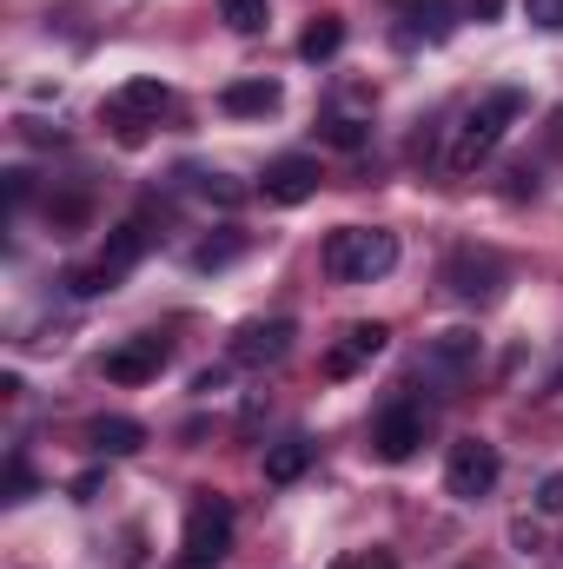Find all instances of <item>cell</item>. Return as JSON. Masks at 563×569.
Wrapping results in <instances>:
<instances>
[{"instance_id": "6da1fadb", "label": "cell", "mask_w": 563, "mask_h": 569, "mask_svg": "<svg viewBox=\"0 0 563 569\" xmlns=\"http://www.w3.org/2000/svg\"><path fill=\"white\" fill-rule=\"evenodd\" d=\"M517 113H524V93H517V87H491V93L464 113V127H457V140H451V172H477V166L504 146V133H511Z\"/></svg>"}, {"instance_id": "7a4b0ae2", "label": "cell", "mask_w": 563, "mask_h": 569, "mask_svg": "<svg viewBox=\"0 0 563 569\" xmlns=\"http://www.w3.org/2000/svg\"><path fill=\"white\" fill-rule=\"evenodd\" d=\"M392 266H398V239L378 232V226H338L325 239V272L338 284H372V279H385Z\"/></svg>"}, {"instance_id": "3957f363", "label": "cell", "mask_w": 563, "mask_h": 569, "mask_svg": "<svg viewBox=\"0 0 563 569\" xmlns=\"http://www.w3.org/2000/svg\"><path fill=\"white\" fill-rule=\"evenodd\" d=\"M497 470H504L497 443H484V437H457V443H451V463H444V490H451L457 503H477V497L497 490Z\"/></svg>"}, {"instance_id": "277c9868", "label": "cell", "mask_w": 563, "mask_h": 569, "mask_svg": "<svg viewBox=\"0 0 563 569\" xmlns=\"http://www.w3.org/2000/svg\"><path fill=\"white\" fill-rule=\"evenodd\" d=\"M226 550H233V503L213 497V490H199V497L186 503V557L226 563Z\"/></svg>"}, {"instance_id": "5b68a950", "label": "cell", "mask_w": 563, "mask_h": 569, "mask_svg": "<svg viewBox=\"0 0 563 569\" xmlns=\"http://www.w3.org/2000/svg\"><path fill=\"white\" fill-rule=\"evenodd\" d=\"M444 284H451V298H464V305H497V298H504V266H497L491 252H451Z\"/></svg>"}, {"instance_id": "8992f818", "label": "cell", "mask_w": 563, "mask_h": 569, "mask_svg": "<svg viewBox=\"0 0 563 569\" xmlns=\"http://www.w3.org/2000/svg\"><path fill=\"white\" fill-rule=\"evenodd\" d=\"M292 318H253V325H239L233 331V365H246V371H266V365H279L285 351H292Z\"/></svg>"}, {"instance_id": "52a82bcc", "label": "cell", "mask_w": 563, "mask_h": 569, "mask_svg": "<svg viewBox=\"0 0 563 569\" xmlns=\"http://www.w3.org/2000/svg\"><path fill=\"white\" fill-rule=\"evenodd\" d=\"M318 159H305V152H285L266 166V179H259V192H266V206H305L312 192H318Z\"/></svg>"}, {"instance_id": "ba28073f", "label": "cell", "mask_w": 563, "mask_h": 569, "mask_svg": "<svg viewBox=\"0 0 563 569\" xmlns=\"http://www.w3.org/2000/svg\"><path fill=\"white\" fill-rule=\"evenodd\" d=\"M166 358H172V351H166V338H127V345H113V351H107V365H100V371H107L113 385H152V378L166 371Z\"/></svg>"}, {"instance_id": "9c48e42d", "label": "cell", "mask_w": 563, "mask_h": 569, "mask_svg": "<svg viewBox=\"0 0 563 569\" xmlns=\"http://www.w3.org/2000/svg\"><path fill=\"white\" fill-rule=\"evenodd\" d=\"M418 443H424V411L418 405H392V411L372 425V450H378L385 463H405Z\"/></svg>"}, {"instance_id": "30bf717a", "label": "cell", "mask_w": 563, "mask_h": 569, "mask_svg": "<svg viewBox=\"0 0 563 569\" xmlns=\"http://www.w3.org/2000/svg\"><path fill=\"white\" fill-rule=\"evenodd\" d=\"M385 345H392V325H378V318L345 325V345H338V351H325V371H332V378H352V371H358V365H372Z\"/></svg>"}, {"instance_id": "8fae6325", "label": "cell", "mask_w": 563, "mask_h": 569, "mask_svg": "<svg viewBox=\"0 0 563 569\" xmlns=\"http://www.w3.org/2000/svg\"><path fill=\"white\" fill-rule=\"evenodd\" d=\"M166 100H172V93H166L159 80H127V87L107 100V120H120V127H127V140H134V133H140L134 120H152V113H166Z\"/></svg>"}, {"instance_id": "7c38bea8", "label": "cell", "mask_w": 563, "mask_h": 569, "mask_svg": "<svg viewBox=\"0 0 563 569\" xmlns=\"http://www.w3.org/2000/svg\"><path fill=\"white\" fill-rule=\"evenodd\" d=\"M146 246H152V232H146L140 219H127V226H113V232H107V246H100V259H93V266H100L107 279H127V272L146 259Z\"/></svg>"}, {"instance_id": "4fadbf2b", "label": "cell", "mask_w": 563, "mask_h": 569, "mask_svg": "<svg viewBox=\"0 0 563 569\" xmlns=\"http://www.w3.org/2000/svg\"><path fill=\"white\" fill-rule=\"evenodd\" d=\"M471 365H477V338H471V331H444V338L424 351V371H431V378H444V385H457Z\"/></svg>"}, {"instance_id": "5bb4252c", "label": "cell", "mask_w": 563, "mask_h": 569, "mask_svg": "<svg viewBox=\"0 0 563 569\" xmlns=\"http://www.w3.org/2000/svg\"><path fill=\"white\" fill-rule=\"evenodd\" d=\"M405 13V40H444L457 27V0H398Z\"/></svg>"}, {"instance_id": "9a60e30c", "label": "cell", "mask_w": 563, "mask_h": 569, "mask_svg": "<svg viewBox=\"0 0 563 569\" xmlns=\"http://www.w3.org/2000/svg\"><path fill=\"white\" fill-rule=\"evenodd\" d=\"M312 437H279V443H266V483H298L305 470H312Z\"/></svg>"}, {"instance_id": "2e32d148", "label": "cell", "mask_w": 563, "mask_h": 569, "mask_svg": "<svg viewBox=\"0 0 563 569\" xmlns=\"http://www.w3.org/2000/svg\"><path fill=\"white\" fill-rule=\"evenodd\" d=\"M87 443H93L100 457H134V450L146 443V425H140V418H93Z\"/></svg>"}, {"instance_id": "e0dca14e", "label": "cell", "mask_w": 563, "mask_h": 569, "mask_svg": "<svg viewBox=\"0 0 563 569\" xmlns=\"http://www.w3.org/2000/svg\"><path fill=\"white\" fill-rule=\"evenodd\" d=\"M279 100H285L279 80H233V87L219 93L226 113H279Z\"/></svg>"}, {"instance_id": "ac0fdd59", "label": "cell", "mask_w": 563, "mask_h": 569, "mask_svg": "<svg viewBox=\"0 0 563 569\" xmlns=\"http://www.w3.org/2000/svg\"><path fill=\"white\" fill-rule=\"evenodd\" d=\"M338 47H345V20H338V13H318V20L298 33V60H332Z\"/></svg>"}, {"instance_id": "d6986e66", "label": "cell", "mask_w": 563, "mask_h": 569, "mask_svg": "<svg viewBox=\"0 0 563 569\" xmlns=\"http://www.w3.org/2000/svg\"><path fill=\"white\" fill-rule=\"evenodd\" d=\"M219 20L233 33H259L266 27V0H219Z\"/></svg>"}, {"instance_id": "ffe728a7", "label": "cell", "mask_w": 563, "mask_h": 569, "mask_svg": "<svg viewBox=\"0 0 563 569\" xmlns=\"http://www.w3.org/2000/svg\"><path fill=\"white\" fill-rule=\"evenodd\" d=\"M199 199H213V206H246V186L226 179V172H199Z\"/></svg>"}, {"instance_id": "44dd1931", "label": "cell", "mask_w": 563, "mask_h": 569, "mask_svg": "<svg viewBox=\"0 0 563 569\" xmlns=\"http://www.w3.org/2000/svg\"><path fill=\"white\" fill-rule=\"evenodd\" d=\"M233 259H239V239H206V246L192 252L199 272H219V266H233Z\"/></svg>"}, {"instance_id": "7402d4cb", "label": "cell", "mask_w": 563, "mask_h": 569, "mask_svg": "<svg viewBox=\"0 0 563 569\" xmlns=\"http://www.w3.org/2000/svg\"><path fill=\"white\" fill-rule=\"evenodd\" d=\"M524 20L537 33H563V0H524Z\"/></svg>"}, {"instance_id": "603a6c76", "label": "cell", "mask_w": 563, "mask_h": 569, "mask_svg": "<svg viewBox=\"0 0 563 569\" xmlns=\"http://www.w3.org/2000/svg\"><path fill=\"white\" fill-rule=\"evenodd\" d=\"M67 284H73V298H100V291H113L120 279H107L100 266H80V272H67Z\"/></svg>"}, {"instance_id": "cb8c5ba5", "label": "cell", "mask_w": 563, "mask_h": 569, "mask_svg": "<svg viewBox=\"0 0 563 569\" xmlns=\"http://www.w3.org/2000/svg\"><path fill=\"white\" fill-rule=\"evenodd\" d=\"M33 497V470H27V457H13L7 463V503H27Z\"/></svg>"}, {"instance_id": "d4e9b609", "label": "cell", "mask_w": 563, "mask_h": 569, "mask_svg": "<svg viewBox=\"0 0 563 569\" xmlns=\"http://www.w3.org/2000/svg\"><path fill=\"white\" fill-rule=\"evenodd\" d=\"M537 510H544V517H563V470H551V477L537 483Z\"/></svg>"}, {"instance_id": "484cf974", "label": "cell", "mask_w": 563, "mask_h": 569, "mask_svg": "<svg viewBox=\"0 0 563 569\" xmlns=\"http://www.w3.org/2000/svg\"><path fill=\"white\" fill-rule=\"evenodd\" d=\"M47 212H53V226H87V199H80V192H73V199H53Z\"/></svg>"}, {"instance_id": "4316f807", "label": "cell", "mask_w": 563, "mask_h": 569, "mask_svg": "<svg viewBox=\"0 0 563 569\" xmlns=\"http://www.w3.org/2000/svg\"><path fill=\"white\" fill-rule=\"evenodd\" d=\"M325 140L352 152V146H365V127H358V120H332V127H325Z\"/></svg>"}, {"instance_id": "83f0119b", "label": "cell", "mask_w": 563, "mask_h": 569, "mask_svg": "<svg viewBox=\"0 0 563 569\" xmlns=\"http://www.w3.org/2000/svg\"><path fill=\"white\" fill-rule=\"evenodd\" d=\"M7 199L27 206V199H33V179H27V172H7Z\"/></svg>"}, {"instance_id": "f1b7e54d", "label": "cell", "mask_w": 563, "mask_h": 569, "mask_svg": "<svg viewBox=\"0 0 563 569\" xmlns=\"http://www.w3.org/2000/svg\"><path fill=\"white\" fill-rule=\"evenodd\" d=\"M192 391H206V398H213V391H226V371H199V378H192Z\"/></svg>"}, {"instance_id": "f546056e", "label": "cell", "mask_w": 563, "mask_h": 569, "mask_svg": "<svg viewBox=\"0 0 563 569\" xmlns=\"http://www.w3.org/2000/svg\"><path fill=\"white\" fill-rule=\"evenodd\" d=\"M504 13V0H471V20H497Z\"/></svg>"}, {"instance_id": "4dcf8cb0", "label": "cell", "mask_w": 563, "mask_h": 569, "mask_svg": "<svg viewBox=\"0 0 563 569\" xmlns=\"http://www.w3.org/2000/svg\"><path fill=\"white\" fill-rule=\"evenodd\" d=\"M172 569H219V563H199V557H179Z\"/></svg>"}, {"instance_id": "1f68e13d", "label": "cell", "mask_w": 563, "mask_h": 569, "mask_svg": "<svg viewBox=\"0 0 563 569\" xmlns=\"http://www.w3.org/2000/svg\"><path fill=\"white\" fill-rule=\"evenodd\" d=\"M551 391H563V365H557V378H551Z\"/></svg>"}, {"instance_id": "d6a6232c", "label": "cell", "mask_w": 563, "mask_h": 569, "mask_svg": "<svg viewBox=\"0 0 563 569\" xmlns=\"http://www.w3.org/2000/svg\"><path fill=\"white\" fill-rule=\"evenodd\" d=\"M372 569H392V563H372Z\"/></svg>"}]
</instances>
